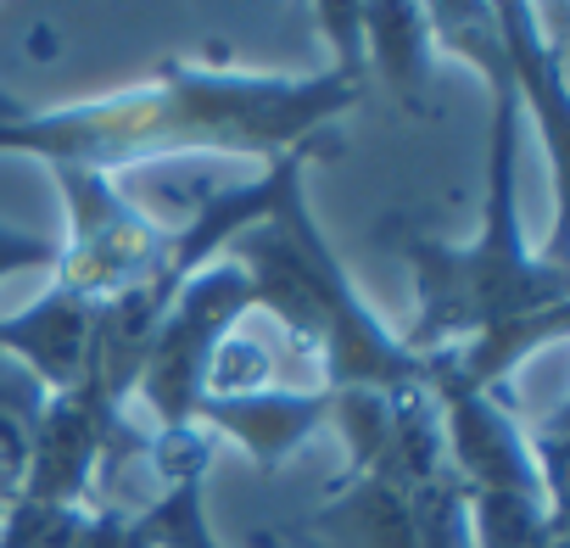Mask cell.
Returning <instances> with one entry per match:
<instances>
[{
	"instance_id": "1",
	"label": "cell",
	"mask_w": 570,
	"mask_h": 548,
	"mask_svg": "<svg viewBox=\"0 0 570 548\" xmlns=\"http://www.w3.org/2000/svg\"><path fill=\"white\" fill-rule=\"evenodd\" d=\"M431 46L470 57L492 79V146H487V213L475 241L453 246L420 224H397V252L414 274V325L403 348L425 364V386L498 392L514 364L564 342L570 268L559 246L537 257L520 229V135L525 112L503 74L487 7H425Z\"/></svg>"
},
{
	"instance_id": "2",
	"label": "cell",
	"mask_w": 570,
	"mask_h": 548,
	"mask_svg": "<svg viewBox=\"0 0 570 548\" xmlns=\"http://www.w3.org/2000/svg\"><path fill=\"white\" fill-rule=\"evenodd\" d=\"M336 62L320 74H252L213 62H168L146 85L73 101L51 112L0 118V151L35 157L46 168L118 174L146 157L235 151L263 168L279 157L314 151V140L364 101L370 74L358 51V7H320Z\"/></svg>"
},
{
	"instance_id": "3",
	"label": "cell",
	"mask_w": 570,
	"mask_h": 548,
	"mask_svg": "<svg viewBox=\"0 0 570 548\" xmlns=\"http://www.w3.org/2000/svg\"><path fill=\"white\" fill-rule=\"evenodd\" d=\"M314 151L285 157L268 213L240 229L224 252L246 268L252 309H263L285 336L320 364V392H409L425 386V364L403 348V336L364 303L353 274L342 268L331 235L320 229L303 168Z\"/></svg>"
},
{
	"instance_id": "4",
	"label": "cell",
	"mask_w": 570,
	"mask_h": 548,
	"mask_svg": "<svg viewBox=\"0 0 570 548\" xmlns=\"http://www.w3.org/2000/svg\"><path fill=\"white\" fill-rule=\"evenodd\" d=\"M331 425L347 442L342 487L279 531L292 548H470V498L448 464L442 414L425 386L336 392Z\"/></svg>"
},
{
	"instance_id": "5",
	"label": "cell",
	"mask_w": 570,
	"mask_h": 548,
	"mask_svg": "<svg viewBox=\"0 0 570 548\" xmlns=\"http://www.w3.org/2000/svg\"><path fill=\"white\" fill-rule=\"evenodd\" d=\"M246 314H252V281L229 252L202 263L174 292V303L146 348L140 381H135V398L146 403L157 431H196V409L213 386L218 353L229 348V336L240 331Z\"/></svg>"
},
{
	"instance_id": "6",
	"label": "cell",
	"mask_w": 570,
	"mask_h": 548,
	"mask_svg": "<svg viewBox=\"0 0 570 548\" xmlns=\"http://www.w3.org/2000/svg\"><path fill=\"white\" fill-rule=\"evenodd\" d=\"M51 179L68 207V241H57V268H51L57 286L107 303L174 263V229L157 224L140 202H129L118 174L51 168Z\"/></svg>"
},
{
	"instance_id": "7",
	"label": "cell",
	"mask_w": 570,
	"mask_h": 548,
	"mask_svg": "<svg viewBox=\"0 0 570 548\" xmlns=\"http://www.w3.org/2000/svg\"><path fill=\"white\" fill-rule=\"evenodd\" d=\"M135 453H140V437L129 431V403L107 398L96 381H73V386L46 398L18 498H29V503H96V481L118 459H135Z\"/></svg>"
},
{
	"instance_id": "8",
	"label": "cell",
	"mask_w": 570,
	"mask_h": 548,
	"mask_svg": "<svg viewBox=\"0 0 570 548\" xmlns=\"http://www.w3.org/2000/svg\"><path fill=\"white\" fill-rule=\"evenodd\" d=\"M487 12H492L498 57L520 96V112L542 135V151L553 168V202L564 213V46L537 29L542 23L537 7H487Z\"/></svg>"
},
{
	"instance_id": "9",
	"label": "cell",
	"mask_w": 570,
	"mask_h": 548,
	"mask_svg": "<svg viewBox=\"0 0 570 548\" xmlns=\"http://www.w3.org/2000/svg\"><path fill=\"white\" fill-rule=\"evenodd\" d=\"M196 425L240 442V453L257 470H279L285 453H297L320 425H331V392H292V386L224 392V398H202Z\"/></svg>"
},
{
	"instance_id": "10",
	"label": "cell",
	"mask_w": 570,
	"mask_h": 548,
	"mask_svg": "<svg viewBox=\"0 0 570 548\" xmlns=\"http://www.w3.org/2000/svg\"><path fill=\"white\" fill-rule=\"evenodd\" d=\"M96 314L101 303L68 286H46L40 303H29L23 314L0 320V353L18 359L46 392H62L85 375L90 364V342H96Z\"/></svg>"
},
{
	"instance_id": "11",
	"label": "cell",
	"mask_w": 570,
	"mask_h": 548,
	"mask_svg": "<svg viewBox=\"0 0 570 548\" xmlns=\"http://www.w3.org/2000/svg\"><path fill=\"white\" fill-rule=\"evenodd\" d=\"M358 51L370 79H386L403 107L425 112V74L436 51L425 7H358Z\"/></svg>"
},
{
	"instance_id": "12",
	"label": "cell",
	"mask_w": 570,
	"mask_h": 548,
	"mask_svg": "<svg viewBox=\"0 0 570 548\" xmlns=\"http://www.w3.org/2000/svg\"><path fill=\"white\" fill-rule=\"evenodd\" d=\"M46 386L0 353V476H7L18 492H23V470H29V453H35V431H40V414H46Z\"/></svg>"
},
{
	"instance_id": "13",
	"label": "cell",
	"mask_w": 570,
	"mask_h": 548,
	"mask_svg": "<svg viewBox=\"0 0 570 548\" xmlns=\"http://www.w3.org/2000/svg\"><path fill=\"white\" fill-rule=\"evenodd\" d=\"M23 268H57V241H40L29 229H7L0 224V281Z\"/></svg>"
},
{
	"instance_id": "14",
	"label": "cell",
	"mask_w": 570,
	"mask_h": 548,
	"mask_svg": "<svg viewBox=\"0 0 570 548\" xmlns=\"http://www.w3.org/2000/svg\"><path fill=\"white\" fill-rule=\"evenodd\" d=\"M252 548H292V542H285L279 531H257V537H252Z\"/></svg>"
},
{
	"instance_id": "15",
	"label": "cell",
	"mask_w": 570,
	"mask_h": 548,
	"mask_svg": "<svg viewBox=\"0 0 570 548\" xmlns=\"http://www.w3.org/2000/svg\"><path fill=\"white\" fill-rule=\"evenodd\" d=\"M23 112V101H12V96H0V118H18Z\"/></svg>"
}]
</instances>
